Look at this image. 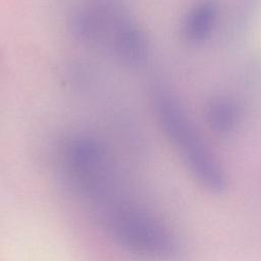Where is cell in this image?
<instances>
[{
	"label": "cell",
	"mask_w": 261,
	"mask_h": 261,
	"mask_svg": "<svg viewBox=\"0 0 261 261\" xmlns=\"http://www.w3.org/2000/svg\"><path fill=\"white\" fill-rule=\"evenodd\" d=\"M205 116L211 130L217 135L232 134L241 120L239 104L225 95L215 96L206 105Z\"/></svg>",
	"instance_id": "277c9868"
},
{
	"label": "cell",
	"mask_w": 261,
	"mask_h": 261,
	"mask_svg": "<svg viewBox=\"0 0 261 261\" xmlns=\"http://www.w3.org/2000/svg\"><path fill=\"white\" fill-rule=\"evenodd\" d=\"M218 17V5L215 0H200L186 13L181 35L191 44H198L207 39L214 29Z\"/></svg>",
	"instance_id": "3957f363"
},
{
	"label": "cell",
	"mask_w": 261,
	"mask_h": 261,
	"mask_svg": "<svg viewBox=\"0 0 261 261\" xmlns=\"http://www.w3.org/2000/svg\"><path fill=\"white\" fill-rule=\"evenodd\" d=\"M152 96L160 127L190 173L207 191L222 193L227 187L226 174L188 118L178 99L161 85L154 88Z\"/></svg>",
	"instance_id": "6da1fadb"
},
{
	"label": "cell",
	"mask_w": 261,
	"mask_h": 261,
	"mask_svg": "<svg viewBox=\"0 0 261 261\" xmlns=\"http://www.w3.org/2000/svg\"><path fill=\"white\" fill-rule=\"evenodd\" d=\"M136 24L115 0H92L73 17V29L79 36L104 45L112 53Z\"/></svg>",
	"instance_id": "7a4b0ae2"
}]
</instances>
